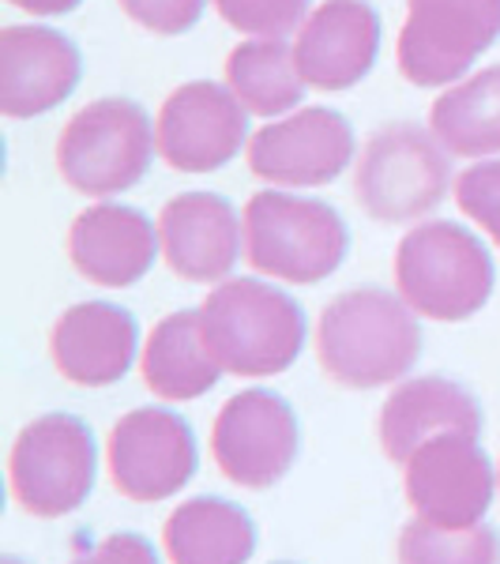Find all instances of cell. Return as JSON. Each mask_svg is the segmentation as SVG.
<instances>
[{
    "label": "cell",
    "instance_id": "obj_1",
    "mask_svg": "<svg viewBox=\"0 0 500 564\" xmlns=\"http://www.w3.org/2000/svg\"><path fill=\"white\" fill-rule=\"evenodd\" d=\"M422 354L417 313L399 294L366 286L347 290L320 313L316 358L343 388H384L403 380Z\"/></svg>",
    "mask_w": 500,
    "mask_h": 564
},
{
    "label": "cell",
    "instance_id": "obj_2",
    "mask_svg": "<svg viewBox=\"0 0 500 564\" xmlns=\"http://www.w3.org/2000/svg\"><path fill=\"white\" fill-rule=\"evenodd\" d=\"M199 324L218 366L233 377H279L305 347L302 305L260 279L218 282L199 305Z\"/></svg>",
    "mask_w": 500,
    "mask_h": 564
},
{
    "label": "cell",
    "instance_id": "obj_3",
    "mask_svg": "<svg viewBox=\"0 0 500 564\" xmlns=\"http://www.w3.org/2000/svg\"><path fill=\"white\" fill-rule=\"evenodd\" d=\"M493 279L486 245L456 223L414 226L395 249V290L425 321H470L486 308Z\"/></svg>",
    "mask_w": 500,
    "mask_h": 564
},
{
    "label": "cell",
    "instance_id": "obj_4",
    "mask_svg": "<svg viewBox=\"0 0 500 564\" xmlns=\"http://www.w3.org/2000/svg\"><path fill=\"white\" fill-rule=\"evenodd\" d=\"M244 260L271 279L313 286L347 257V223L320 199L263 188L244 204Z\"/></svg>",
    "mask_w": 500,
    "mask_h": 564
},
{
    "label": "cell",
    "instance_id": "obj_5",
    "mask_svg": "<svg viewBox=\"0 0 500 564\" xmlns=\"http://www.w3.org/2000/svg\"><path fill=\"white\" fill-rule=\"evenodd\" d=\"M452 188L444 143L422 124H384L366 140L354 166V199L377 223H414L436 212Z\"/></svg>",
    "mask_w": 500,
    "mask_h": 564
},
{
    "label": "cell",
    "instance_id": "obj_6",
    "mask_svg": "<svg viewBox=\"0 0 500 564\" xmlns=\"http://www.w3.org/2000/svg\"><path fill=\"white\" fill-rule=\"evenodd\" d=\"M159 151L151 117L132 98H98L79 109L57 140V170L76 193L117 196L140 185Z\"/></svg>",
    "mask_w": 500,
    "mask_h": 564
},
{
    "label": "cell",
    "instance_id": "obj_7",
    "mask_svg": "<svg viewBox=\"0 0 500 564\" xmlns=\"http://www.w3.org/2000/svg\"><path fill=\"white\" fill-rule=\"evenodd\" d=\"M98 478V444L87 422L42 414L23 425L8 452V481L23 512L61 520L90 497Z\"/></svg>",
    "mask_w": 500,
    "mask_h": 564
},
{
    "label": "cell",
    "instance_id": "obj_8",
    "mask_svg": "<svg viewBox=\"0 0 500 564\" xmlns=\"http://www.w3.org/2000/svg\"><path fill=\"white\" fill-rule=\"evenodd\" d=\"M497 39L500 0H406L395 61L414 87H452Z\"/></svg>",
    "mask_w": 500,
    "mask_h": 564
},
{
    "label": "cell",
    "instance_id": "obj_9",
    "mask_svg": "<svg viewBox=\"0 0 500 564\" xmlns=\"http://www.w3.org/2000/svg\"><path fill=\"white\" fill-rule=\"evenodd\" d=\"M297 452H302V425L294 406L268 388L230 395L211 425L215 467L241 489H271L283 481Z\"/></svg>",
    "mask_w": 500,
    "mask_h": 564
},
{
    "label": "cell",
    "instance_id": "obj_10",
    "mask_svg": "<svg viewBox=\"0 0 500 564\" xmlns=\"http://www.w3.org/2000/svg\"><path fill=\"white\" fill-rule=\"evenodd\" d=\"M106 463L121 497L140 505L170 500L196 475L199 456L193 425L162 406L129 411L109 430Z\"/></svg>",
    "mask_w": 500,
    "mask_h": 564
},
{
    "label": "cell",
    "instance_id": "obj_11",
    "mask_svg": "<svg viewBox=\"0 0 500 564\" xmlns=\"http://www.w3.org/2000/svg\"><path fill=\"white\" fill-rule=\"evenodd\" d=\"M354 159V129L343 113L308 106L271 121L252 135L244 162L260 181L279 188H316L331 185Z\"/></svg>",
    "mask_w": 500,
    "mask_h": 564
},
{
    "label": "cell",
    "instance_id": "obj_12",
    "mask_svg": "<svg viewBox=\"0 0 500 564\" xmlns=\"http://www.w3.org/2000/svg\"><path fill=\"white\" fill-rule=\"evenodd\" d=\"M249 109L238 102L230 87L211 79L177 87L162 102L154 121L159 154L181 174H211L226 166L241 148H249Z\"/></svg>",
    "mask_w": 500,
    "mask_h": 564
},
{
    "label": "cell",
    "instance_id": "obj_13",
    "mask_svg": "<svg viewBox=\"0 0 500 564\" xmlns=\"http://www.w3.org/2000/svg\"><path fill=\"white\" fill-rule=\"evenodd\" d=\"M406 500L422 520L475 527L497 494V470L475 436H436L403 463Z\"/></svg>",
    "mask_w": 500,
    "mask_h": 564
},
{
    "label": "cell",
    "instance_id": "obj_14",
    "mask_svg": "<svg viewBox=\"0 0 500 564\" xmlns=\"http://www.w3.org/2000/svg\"><path fill=\"white\" fill-rule=\"evenodd\" d=\"M380 50V15L369 0H324L294 39V65L305 87L335 95L369 76Z\"/></svg>",
    "mask_w": 500,
    "mask_h": 564
},
{
    "label": "cell",
    "instance_id": "obj_15",
    "mask_svg": "<svg viewBox=\"0 0 500 564\" xmlns=\"http://www.w3.org/2000/svg\"><path fill=\"white\" fill-rule=\"evenodd\" d=\"M159 241L177 279L226 282L238 268L244 223L222 196L181 193L159 212Z\"/></svg>",
    "mask_w": 500,
    "mask_h": 564
},
{
    "label": "cell",
    "instance_id": "obj_16",
    "mask_svg": "<svg viewBox=\"0 0 500 564\" xmlns=\"http://www.w3.org/2000/svg\"><path fill=\"white\" fill-rule=\"evenodd\" d=\"M79 84V53L50 26L0 31V113L12 121L57 109Z\"/></svg>",
    "mask_w": 500,
    "mask_h": 564
},
{
    "label": "cell",
    "instance_id": "obj_17",
    "mask_svg": "<svg viewBox=\"0 0 500 564\" xmlns=\"http://www.w3.org/2000/svg\"><path fill=\"white\" fill-rule=\"evenodd\" d=\"M135 316L109 302H79L61 313L50 335L53 366L79 388H109L135 361Z\"/></svg>",
    "mask_w": 500,
    "mask_h": 564
},
{
    "label": "cell",
    "instance_id": "obj_18",
    "mask_svg": "<svg viewBox=\"0 0 500 564\" xmlns=\"http://www.w3.org/2000/svg\"><path fill=\"white\" fill-rule=\"evenodd\" d=\"M162 249L159 226L135 207L98 204L76 215L68 230V260L87 282L106 290H124L151 271Z\"/></svg>",
    "mask_w": 500,
    "mask_h": 564
},
{
    "label": "cell",
    "instance_id": "obj_19",
    "mask_svg": "<svg viewBox=\"0 0 500 564\" xmlns=\"http://www.w3.org/2000/svg\"><path fill=\"white\" fill-rule=\"evenodd\" d=\"M436 436H481V406L467 388L444 377L399 384L380 406V448L392 463H406Z\"/></svg>",
    "mask_w": 500,
    "mask_h": 564
},
{
    "label": "cell",
    "instance_id": "obj_20",
    "mask_svg": "<svg viewBox=\"0 0 500 564\" xmlns=\"http://www.w3.org/2000/svg\"><path fill=\"white\" fill-rule=\"evenodd\" d=\"M140 372L143 384L170 403H188L218 384L222 366L204 339L199 308H181L154 324L140 358Z\"/></svg>",
    "mask_w": 500,
    "mask_h": 564
},
{
    "label": "cell",
    "instance_id": "obj_21",
    "mask_svg": "<svg viewBox=\"0 0 500 564\" xmlns=\"http://www.w3.org/2000/svg\"><path fill=\"white\" fill-rule=\"evenodd\" d=\"M170 564H249L257 553L252 516L222 497H193L162 527Z\"/></svg>",
    "mask_w": 500,
    "mask_h": 564
},
{
    "label": "cell",
    "instance_id": "obj_22",
    "mask_svg": "<svg viewBox=\"0 0 500 564\" xmlns=\"http://www.w3.org/2000/svg\"><path fill=\"white\" fill-rule=\"evenodd\" d=\"M430 129L459 159L500 154V65L444 90L430 109Z\"/></svg>",
    "mask_w": 500,
    "mask_h": 564
},
{
    "label": "cell",
    "instance_id": "obj_23",
    "mask_svg": "<svg viewBox=\"0 0 500 564\" xmlns=\"http://www.w3.org/2000/svg\"><path fill=\"white\" fill-rule=\"evenodd\" d=\"M226 87L257 117H283L302 106L305 84L294 65V45L283 39H249L226 57Z\"/></svg>",
    "mask_w": 500,
    "mask_h": 564
},
{
    "label": "cell",
    "instance_id": "obj_24",
    "mask_svg": "<svg viewBox=\"0 0 500 564\" xmlns=\"http://www.w3.org/2000/svg\"><path fill=\"white\" fill-rule=\"evenodd\" d=\"M399 564H500V534L489 523L441 527L422 516L399 531Z\"/></svg>",
    "mask_w": 500,
    "mask_h": 564
},
{
    "label": "cell",
    "instance_id": "obj_25",
    "mask_svg": "<svg viewBox=\"0 0 500 564\" xmlns=\"http://www.w3.org/2000/svg\"><path fill=\"white\" fill-rule=\"evenodd\" d=\"M233 31L252 39H286L308 20V0H211Z\"/></svg>",
    "mask_w": 500,
    "mask_h": 564
},
{
    "label": "cell",
    "instance_id": "obj_26",
    "mask_svg": "<svg viewBox=\"0 0 500 564\" xmlns=\"http://www.w3.org/2000/svg\"><path fill=\"white\" fill-rule=\"evenodd\" d=\"M456 204L459 212L500 245V159L478 162L456 177Z\"/></svg>",
    "mask_w": 500,
    "mask_h": 564
},
{
    "label": "cell",
    "instance_id": "obj_27",
    "mask_svg": "<svg viewBox=\"0 0 500 564\" xmlns=\"http://www.w3.org/2000/svg\"><path fill=\"white\" fill-rule=\"evenodd\" d=\"M117 4H121V12L129 15L132 23H140L143 31L170 39V34L193 31L199 23V15H204L207 0H117Z\"/></svg>",
    "mask_w": 500,
    "mask_h": 564
},
{
    "label": "cell",
    "instance_id": "obj_28",
    "mask_svg": "<svg viewBox=\"0 0 500 564\" xmlns=\"http://www.w3.org/2000/svg\"><path fill=\"white\" fill-rule=\"evenodd\" d=\"M72 564H162L154 545L135 531H121V534H109L95 545V550L79 553Z\"/></svg>",
    "mask_w": 500,
    "mask_h": 564
},
{
    "label": "cell",
    "instance_id": "obj_29",
    "mask_svg": "<svg viewBox=\"0 0 500 564\" xmlns=\"http://www.w3.org/2000/svg\"><path fill=\"white\" fill-rule=\"evenodd\" d=\"M8 4L31 15H65V12H76L79 0H8Z\"/></svg>",
    "mask_w": 500,
    "mask_h": 564
},
{
    "label": "cell",
    "instance_id": "obj_30",
    "mask_svg": "<svg viewBox=\"0 0 500 564\" xmlns=\"http://www.w3.org/2000/svg\"><path fill=\"white\" fill-rule=\"evenodd\" d=\"M0 564H26V561H20V557H0Z\"/></svg>",
    "mask_w": 500,
    "mask_h": 564
},
{
    "label": "cell",
    "instance_id": "obj_31",
    "mask_svg": "<svg viewBox=\"0 0 500 564\" xmlns=\"http://www.w3.org/2000/svg\"><path fill=\"white\" fill-rule=\"evenodd\" d=\"M497 486H500V463H497Z\"/></svg>",
    "mask_w": 500,
    "mask_h": 564
},
{
    "label": "cell",
    "instance_id": "obj_32",
    "mask_svg": "<svg viewBox=\"0 0 500 564\" xmlns=\"http://www.w3.org/2000/svg\"><path fill=\"white\" fill-rule=\"evenodd\" d=\"M279 564H290V561H279Z\"/></svg>",
    "mask_w": 500,
    "mask_h": 564
}]
</instances>
